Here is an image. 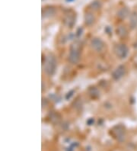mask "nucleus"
<instances>
[{
    "instance_id": "1",
    "label": "nucleus",
    "mask_w": 137,
    "mask_h": 151,
    "mask_svg": "<svg viewBox=\"0 0 137 151\" xmlns=\"http://www.w3.org/2000/svg\"><path fill=\"white\" fill-rule=\"evenodd\" d=\"M56 69V60L55 56L49 54L45 58L44 64V70L48 76H52L55 73Z\"/></svg>"
},
{
    "instance_id": "2",
    "label": "nucleus",
    "mask_w": 137,
    "mask_h": 151,
    "mask_svg": "<svg viewBox=\"0 0 137 151\" xmlns=\"http://www.w3.org/2000/svg\"><path fill=\"white\" fill-rule=\"evenodd\" d=\"M80 48H81V45L78 41L74 42L70 46V52L68 54V60L72 64H76L79 61Z\"/></svg>"
},
{
    "instance_id": "3",
    "label": "nucleus",
    "mask_w": 137,
    "mask_h": 151,
    "mask_svg": "<svg viewBox=\"0 0 137 151\" xmlns=\"http://www.w3.org/2000/svg\"><path fill=\"white\" fill-rule=\"evenodd\" d=\"M114 54L120 59H125L128 55V47L124 44H116L114 47Z\"/></svg>"
},
{
    "instance_id": "4",
    "label": "nucleus",
    "mask_w": 137,
    "mask_h": 151,
    "mask_svg": "<svg viewBox=\"0 0 137 151\" xmlns=\"http://www.w3.org/2000/svg\"><path fill=\"white\" fill-rule=\"evenodd\" d=\"M91 47L96 52H101L105 48V43L99 38H95L91 40Z\"/></svg>"
},
{
    "instance_id": "5",
    "label": "nucleus",
    "mask_w": 137,
    "mask_h": 151,
    "mask_svg": "<svg viewBox=\"0 0 137 151\" xmlns=\"http://www.w3.org/2000/svg\"><path fill=\"white\" fill-rule=\"evenodd\" d=\"M126 73V67L124 65H120L113 71L112 77L114 80H119Z\"/></svg>"
},
{
    "instance_id": "6",
    "label": "nucleus",
    "mask_w": 137,
    "mask_h": 151,
    "mask_svg": "<svg viewBox=\"0 0 137 151\" xmlns=\"http://www.w3.org/2000/svg\"><path fill=\"white\" fill-rule=\"evenodd\" d=\"M64 24L66 25L68 28H72L73 25L76 24V18L74 17L73 15H67L66 17L64 18Z\"/></svg>"
},
{
    "instance_id": "7",
    "label": "nucleus",
    "mask_w": 137,
    "mask_h": 151,
    "mask_svg": "<svg viewBox=\"0 0 137 151\" xmlns=\"http://www.w3.org/2000/svg\"><path fill=\"white\" fill-rule=\"evenodd\" d=\"M95 21V18L94 15L91 12H87L85 16V24L88 26H91L94 24Z\"/></svg>"
},
{
    "instance_id": "8",
    "label": "nucleus",
    "mask_w": 137,
    "mask_h": 151,
    "mask_svg": "<svg viewBox=\"0 0 137 151\" xmlns=\"http://www.w3.org/2000/svg\"><path fill=\"white\" fill-rule=\"evenodd\" d=\"M116 32L117 35L118 37L121 38H126L128 35L127 30H126V28L124 26H119V27L117 28Z\"/></svg>"
},
{
    "instance_id": "9",
    "label": "nucleus",
    "mask_w": 137,
    "mask_h": 151,
    "mask_svg": "<svg viewBox=\"0 0 137 151\" xmlns=\"http://www.w3.org/2000/svg\"><path fill=\"white\" fill-rule=\"evenodd\" d=\"M129 16V10L126 8H122L117 12V16L120 19H125Z\"/></svg>"
},
{
    "instance_id": "10",
    "label": "nucleus",
    "mask_w": 137,
    "mask_h": 151,
    "mask_svg": "<svg viewBox=\"0 0 137 151\" xmlns=\"http://www.w3.org/2000/svg\"><path fill=\"white\" fill-rule=\"evenodd\" d=\"M129 25L132 29H134L137 27V14L133 13L130 16V21H129Z\"/></svg>"
},
{
    "instance_id": "11",
    "label": "nucleus",
    "mask_w": 137,
    "mask_h": 151,
    "mask_svg": "<svg viewBox=\"0 0 137 151\" xmlns=\"http://www.w3.org/2000/svg\"><path fill=\"white\" fill-rule=\"evenodd\" d=\"M55 14V9L53 8H47L43 12V16L44 18H49L54 16Z\"/></svg>"
},
{
    "instance_id": "12",
    "label": "nucleus",
    "mask_w": 137,
    "mask_h": 151,
    "mask_svg": "<svg viewBox=\"0 0 137 151\" xmlns=\"http://www.w3.org/2000/svg\"><path fill=\"white\" fill-rule=\"evenodd\" d=\"M88 94H89V96L91 97L94 98H97L100 96V92L98 91L97 88H95V87H91L88 89Z\"/></svg>"
},
{
    "instance_id": "13",
    "label": "nucleus",
    "mask_w": 137,
    "mask_h": 151,
    "mask_svg": "<svg viewBox=\"0 0 137 151\" xmlns=\"http://www.w3.org/2000/svg\"><path fill=\"white\" fill-rule=\"evenodd\" d=\"M89 7L91 8V10L93 11H97L101 9V3L99 1H94L90 4Z\"/></svg>"
},
{
    "instance_id": "14",
    "label": "nucleus",
    "mask_w": 137,
    "mask_h": 151,
    "mask_svg": "<svg viewBox=\"0 0 137 151\" xmlns=\"http://www.w3.org/2000/svg\"><path fill=\"white\" fill-rule=\"evenodd\" d=\"M135 47H136V48H137V43H136V44H135Z\"/></svg>"
}]
</instances>
